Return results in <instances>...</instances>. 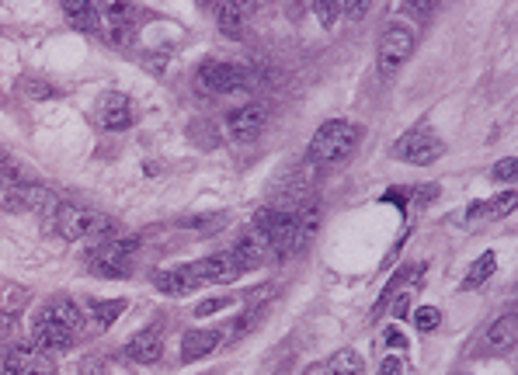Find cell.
I'll return each instance as SVG.
<instances>
[{
  "mask_svg": "<svg viewBox=\"0 0 518 375\" xmlns=\"http://www.w3.org/2000/svg\"><path fill=\"white\" fill-rule=\"evenodd\" d=\"M359 143H362V125L334 119V122H324L317 132H313L306 157H310L313 164L334 167V164H345V160L359 150Z\"/></svg>",
  "mask_w": 518,
  "mask_h": 375,
  "instance_id": "obj_1",
  "label": "cell"
},
{
  "mask_svg": "<svg viewBox=\"0 0 518 375\" xmlns=\"http://www.w3.org/2000/svg\"><path fill=\"white\" fill-rule=\"evenodd\" d=\"M140 247L136 237H105L87 250V268L101 278H129V254Z\"/></svg>",
  "mask_w": 518,
  "mask_h": 375,
  "instance_id": "obj_2",
  "label": "cell"
},
{
  "mask_svg": "<svg viewBox=\"0 0 518 375\" xmlns=\"http://www.w3.org/2000/svg\"><path fill=\"white\" fill-rule=\"evenodd\" d=\"M56 233L63 240H105L112 233V223L101 212L87 209V205L67 202L56 209Z\"/></svg>",
  "mask_w": 518,
  "mask_h": 375,
  "instance_id": "obj_3",
  "label": "cell"
},
{
  "mask_svg": "<svg viewBox=\"0 0 518 375\" xmlns=\"http://www.w3.org/2000/svg\"><path fill=\"white\" fill-rule=\"evenodd\" d=\"M199 94H240L254 87V70L240 63H206L199 70V80H195Z\"/></svg>",
  "mask_w": 518,
  "mask_h": 375,
  "instance_id": "obj_4",
  "label": "cell"
},
{
  "mask_svg": "<svg viewBox=\"0 0 518 375\" xmlns=\"http://www.w3.org/2000/svg\"><path fill=\"white\" fill-rule=\"evenodd\" d=\"M442 153H445V143L432 129H411L393 143V157H397L400 164H414V167L435 164Z\"/></svg>",
  "mask_w": 518,
  "mask_h": 375,
  "instance_id": "obj_5",
  "label": "cell"
},
{
  "mask_svg": "<svg viewBox=\"0 0 518 375\" xmlns=\"http://www.w3.org/2000/svg\"><path fill=\"white\" fill-rule=\"evenodd\" d=\"M414 53V35L404 25H390L379 35V49H376V70L379 77H393Z\"/></svg>",
  "mask_w": 518,
  "mask_h": 375,
  "instance_id": "obj_6",
  "label": "cell"
},
{
  "mask_svg": "<svg viewBox=\"0 0 518 375\" xmlns=\"http://www.w3.org/2000/svg\"><path fill=\"white\" fill-rule=\"evenodd\" d=\"M265 125H268V108L251 101V105H240L237 112H230L226 132H230V139H237V143H254V139L265 132Z\"/></svg>",
  "mask_w": 518,
  "mask_h": 375,
  "instance_id": "obj_7",
  "label": "cell"
},
{
  "mask_svg": "<svg viewBox=\"0 0 518 375\" xmlns=\"http://www.w3.org/2000/svg\"><path fill=\"white\" fill-rule=\"evenodd\" d=\"M0 375H56L53 362L39 348H11L0 362Z\"/></svg>",
  "mask_w": 518,
  "mask_h": 375,
  "instance_id": "obj_8",
  "label": "cell"
},
{
  "mask_svg": "<svg viewBox=\"0 0 518 375\" xmlns=\"http://www.w3.org/2000/svg\"><path fill=\"white\" fill-rule=\"evenodd\" d=\"M32 341L39 351H63L77 341V334L67 327H60V323L49 320V316L39 310V316H35V323H32Z\"/></svg>",
  "mask_w": 518,
  "mask_h": 375,
  "instance_id": "obj_9",
  "label": "cell"
},
{
  "mask_svg": "<svg viewBox=\"0 0 518 375\" xmlns=\"http://www.w3.org/2000/svg\"><path fill=\"white\" fill-rule=\"evenodd\" d=\"M192 275L202 282H213V285H230L240 278V268L233 261V254H213V257H202V261L192 264Z\"/></svg>",
  "mask_w": 518,
  "mask_h": 375,
  "instance_id": "obj_10",
  "label": "cell"
},
{
  "mask_svg": "<svg viewBox=\"0 0 518 375\" xmlns=\"http://www.w3.org/2000/svg\"><path fill=\"white\" fill-rule=\"evenodd\" d=\"M518 341V316L505 313L501 320L491 323V330L484 334V344H480V355H505L512 351Z\"/></svg>",
  "mask_w": 518,
  "mask_h": 375,
  "instance_id": "obj_11",
  "label": "cell"
},
{
  "mask_svg": "<svg viewBox=\"0 0 518 375\" xmlns=\"http://www.w3.org/2000/svg\"><path fill=\"white\" fill-rule=\"evenodd\" d=\"M11 209H21V212H35V216H56V209H60V202H56V195L49 188H42V185H25V188H18L11 195Z\"/></svg>",
  "mask_w": 518,
  "mask_h": 375,
  "instance_id": "obj_12",
  "label": "cell"
},
{
  "mask_svg": "<svg viewBox=\"0 0 518 375\" xmlns=\"http://www.w3.org/2000/svg\"><path fill=\"white\" fill-rule=\"evenodd\" d=\"M153 285L164 296H188V292L199 289V278L192 275V264H181V268H164L153 271Z\"/></svg>",
  "mask_w": 518,
  "mask_h": 375,
  "instance_id": "obj_13",
  "label": "cell"
},
{
  "mask_svg": "<svg viewBox=\"0 0 518 375\" xmlns=\"http://www.w3.org/2000/svg\"><path fill=\"white\" fill-rule=\"evenodd\" d=\"M126 355L140 365H157L160 355H164V337H160V330L147 327V330H140V334H133L126 344Z\"/></svg>",
  "mask_w": 518,
  "mask_h": 375,
  "instance_id": "obj_14",
  "label": "cell"
},
{
  "mask_svg": "<svg viewBox=\"0 0 518 375\" xmlns=\"http://www.w3.org/2000/svg\"><path fill=\"white\" fill-rule=\"evenodd\" d=\"M296 216V233H293V254H303L306 247L317 240L320 233V205L310 202V205H296L293 209Z\"/></svg>",
  "mask_w": 518,
  "mask_h": 375,
  "instance_id": "obj_15",
  "label": "cell"
},
{
  "mask_svg": "<svg viewBox=\"0 0 518 375\" xmlns=\"http://www.w3.org/2000/svg\"><path fill=\"white\" fill-rule=\"evenodd\" d=\"M220 348V334L216 330H188L181 337V362H199L209 351Z\"/></svg>",
  "mask_w": 518,
  "mask_h": 375,
  "instance_id": "obj_16",
  "label": "cell"
},
{
  "mask_svg": "<svg viewBox=\"0 0 518 375\" xmlns=\"http://www.w3.org/2000/svg\"><path fill=\"white\" fill-rule=\"evenodd\" d=\"M247 11H254L251 4H216V21L226 39H240L247 32Z\"/></svg>",
  "mask_w": 518,
  "mask_h": 375,
  "instance_id": "obj_17",
  "label": "cell"
},
{
  "mask_svg": "<svg viewBox=\"0 0 518 375\" xmlns=\"http://www.w3.org/2000/svg\"><path fill=\"white\" fill-rule=\"evenodd\" d=\"M265 254H268L265 240L254 237V233H247V237H240V240H237V247H233V261H237L240 275H244V271L261 268V261H265Z\"/></svg>",
  "mask_w": 518,
  "mask_h": 375,
  "instance_id": "obj_18",
  "label": "cell"
},
{
  "mask_svg": "<svg viewBox=\"0 0 518 375\" xmlns=\"http://www.w3.org/2000/svg\"><path fill=\"white\" fill-rule=\"evenodd\" d=\"M42 313H46L49 320H56V323H60V327L74 330L77 337H80V330H84V316H80V310H77V303H74V299H63V296L49 299V303L42 306Z\"/></svg>",
  "mask_w": 518,
  "mask_h": 375,
  "instance_id": "obj_19",
  "label": "cell"
},
{
  "mask_svg": "<svg viewBox=\"0 0 518 375\" xmlns=\"http://www.w3.org/2000/svg\"><path fill=\"white\" fill-rule=\"evenodd\" d=\"M133 122V105H129L126 94H108L101 101V125L105 129H126Z\"/></svg>",
  "mask_w": 518,
  "mask_h": 375,
  "instance_id": "obj_20",
  "label": "cell"
},
{
  "mask_svg": "<svg viewBox=\"0 0 518 375\" xmlns=\"http://www.w3.org/2000/svg\"><path fill=\"white\" fill-rule=\"evenodd\" d=\"M494 268H498V257H494V254L477 257V261H473V268L466 271V278L459 282V289H463V292H477L480 285H484L487 278L494 275Z\"/></svg>",
  "mask_w": 518,
  "mask_h": 375,
  "instance_id": "obj_21",
  "label": "cell"
},
{
  "mask_svg": "<svg viewBox=\"0 0 518 375\" xmlns=\"http://www.w3.org/2000/svg\"><path fill=\"white\" fill-rule=\"evenodd\" d=\"M324 375H366V362H362L359 351L345 348V351H338L331 362H327Z\"/></svg>",
  "mask_w": 518,
  "mask_h": 375,
  "instance_id": "obj_22",
  "label": "cell"
},
{
  "mask_svg": "<svg viewBox=\"0 0 518 375\" xmlns=\"http://www.w3.org/2000/svg\"><path fill=\"white\" fill-rule=\"evenodd\" d=\"M63 11L70 14V25L80 28V32H98V11H94V4L77 0V4H67Z\"/></svg>",
  "mask_w": 518,
  "mask_h": 375,
  "instance_id": "obj_23",
  "label": "cell"
},
{
  "mask_svg": "<svg viewBox=\"0 0 518 375\" xmlns=\"http://www.w3.org/2000/svg\"><path fill=\"white\" fill-rule=\"evenodd\" d=\"M122 310H126V303H122V299H115V303H98V299H94V303H91L94 323H98L101 330L112 327V323L119 320V313H122Z\"/></svg>",
  "mask_w": 518,
  "mask_h": 375,
  "instance_id": "obj_24",
  "label": "cell"
},
{
  "mask_svg": "<svg viewBox=\"0 0 518 375\" xmlns=\"http://www.w3.org/2000/svg\"><path fill=\"white\" fill-rule=\"evenodd\" d=\"M25 303H28V289H14V285H7L4 296H0V313L11 316L14 310H21Z\"/></svg>",
  "mask_w": 518,
  "mask_h": 375,
  "instance_id": "obj_25",
  "label": "cell"
},
{
  "mask_svg": "<svg viewBox=\"0 0 518 375\" xmlns=\"http://www.w3.org/2000/svg\"><path fill=\"white\" fill-rule=\"evenodd\" d=\"M414 323H418V330H425V334H432V330L442 323V313L435 310V306H421V310L414 313Z\"/></svg>",
  "mask_w": 518,
  "mask_h": 375,
  "instance_id": "obj_26",
  "label": "cell"
},
{
  "mask_svg": "<svg viewBox=\"0 0 518 375\" xmlns=\"http://www.w3.org/2000/svg\"><path fill=\"white\" fill-rule=\"evenodd\" d=\"M515 202H518V195H515V191H505V195H498V198H494V202L487 205V209H491V216H494V219H501V216H508V212L515 209Z\"/></svg>",
  "mask_w": 518,
  "mask_h": 375,
  "instance_id": "obj_27",
  "label": "cell"
},
{
  "mask_svg": "<svg viewBox=\"0 0 518 375\" xmlns=\"http://www.w3.org/2000/svg\"><path fill=\"white\" fill-rule=\"evenodd\" d=\"M515 174H518V160L515 157H505L501 164H494L491 178L494 181H515Z\"/></svg>",
  "mask_w": 518,
  "mask_h": 375,
  "instance_id": "obj_28",
  "label": "cell"
},
{
  "mask_svg": "<svg viewBox=\"0 0 518 375\" xmlns=\"http://www.w3.org/2000/svg\"><path fill=\"white\" fill-rule=\"evenodd\" d=\"M233 299L230 296H220V299H206V303H199V316H209V313H220V310H226V306H230Z\"/></svg>",
  "mask_w": 518,
  "mask_h": 375,
  "instance_id": "obj_29",
  "label": "cell"
},
{
  "mask_svg": "<svg viewBox=\"0 0 518 375\" xmlns=\"http://www.w3.org/2000/svg\"><path fill=\"white\" fill-rule=\"evenodd\" d=\"M80 375H108V365L101 358H84L80 362Z\"/></svg>",
  "mask_w": 518,
  "mask_h": 375,
  "instance_id": "obj_30",
  "label": "cell"
},
{
  "mask_svg": "<svg viewBox=\"0 0 518 375\" xmlns=\"http://www.w3.org/2000/svg\"><path fill=\"white\" fill-rule=\"evenodd\" d=\"M317 14H320V25L331 28V25H334V18H338V14H341V4H317Z\"/></svg>",
  "mask_w": 518,
  "mask_h": 375,
  "instance_id": "obj_31",
  "label": "cell"
},
{
  "mask_svg": "<svg viewBox=\"0 0 518 375\" xmlns=\"http://www.w3.org/2000/svg\"><path fill=\"white\" fill-rule=\"evenodd\" d=\"M25 91L32 94V98H56V87H49V84H32V80L25 84Z\"/></svg>",
  "mask_w": 518,
  "mask_h": 375,
  "instance_id": "obj_32",
  "label": "cell"
},
{
  "mask_svg": "<svg viewBox=\"0 0 518 375\" xmlns=\"http://www.w3.org/2000/svg\"><path fill=\"white\" fill-rule=\"evenodd\" d=\"M400 369H404V365H400V358H397V355H390L383 365H379V372H376V375H400Z\"/></svg>",
  "mask_w": 518,
  "mask_h": 375,
  "instance_id": "obj_33",
  "label": "cell"
},
{
  "mask_svg": "<svg viewBox=\"0 0 518 375\" xmlns=\"http://www.w3.org/2000/svg\"><path fill=\"white\" fill-rule=\"evenodd\" d=\"M369 11V4H341V14H348L352 21H359Z\"/></svg>",
  "mask_w": 518,
  "mask_h": 375,
  "instance_id": "obj_34",
  "label": "cell"
},
{
  "mask_svg": "<svg viewBox=\"0 0 518 375\" xmlns=\"http://www.w3.org/2000/svg\"><path fill=\"white\" fill-rule=\"evenodd\" d=\"M400 11H407V14H421V21H425V14H432L435 7L432 4H404Z\"/></svg>",
  "mask_w": 518,
  "mask_h": 375,
  "instance_id": "obj_35",
  "label": "cell"
},
{
  "mask_svg": "<svg viewBox=\"0 0 518 375\" xmlns=\"http://www.w3.org/2000/svg\"><path fill=\"white\" fill-rule=\"evenodd\" d=\"M7 164H11V160H7V150L0 146V167H7Z\"/></svg>",
  "mask_w": 518,
  "mask_h": 375,
  "instance_id": "obj_36",
  "label": "cell"
}]
</instances>
